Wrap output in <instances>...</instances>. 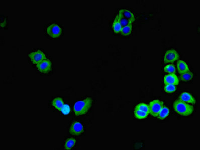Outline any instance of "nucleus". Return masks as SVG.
<instances>
[{
    "label": "nucleus",
    "instance_id": "15",
    "mask_svg": "<svg viewBox=\"0 0 200 150\" xmlns=\"http://www.w3.org/2000/svg\"><path fill=\"white\" fill-rule=\"evenodd\" d=\"M64 105V101L60 98H55L52 102V105L53 106V107L58 110L60 111Z\"/></svg>",
    "mask_w": 200,
    "mask_h": 150
},
{
    "label": "nucleus",
    "instance_id": "19",
    "mask_svg": "<svg viewBox=\"0 0 200 150\" xmlns=\"http://www.w3.org/2000/svg\"><path fill=\"white\" fill-rule=\"evenodd\" d=\"M76 141L74 138H69L67 139L65 142L64 147L66 150H70L75 146Z\"/></svg>",
    "mask_w": 200,
    "mask_h": 150
},
{
    "label": "nucleus",
    "instance_id": "10",
    "mask_svg": "<svg viewBox=\"0 0 200 150\" xmlns=\"http://www.w3.org/2000/svg\"><path fill=\"white\" fill-rule=\"evenodd\" d=\"M179 100L186 103H190L191 104H195L196 99L190 93L187 92H184L181 93L179 97Z\"/></svg>",
    "mask_w": 200,
    "mask_h": 150
},
{
    "label": "nucleus",
    "instance_id": "4",
    "mask_svg": "<svg viewBox=\"0 0 200 150\" xmlns=\"http://www.w3.org/2000/svg\"><path fill=\"white\" fill-rule=\"evenodd\" d=\"M29 57L31 62L35 64H37L46 59V55L45 54L40 50H38L34 52L31 53L29 54Z\"/></svg>",
    "mask_w": 200,
    "mask_h": 150
},
{
    "label": "nucleus",
    "instance_id": "5",
    "mask_svg": "<svg viewBox=\"0 0 200 150\" xmlns=\"http://www.w3.org/2000/svg\"><path fill=\"white\" fill-rule=\"evenodd\" d=\"M47 32L50 37L53 38H56L59 37L61 35L62 30L59 25L56 24H53L48 27Z\"/></svg>",
    "mask_w": 200,
    "mask_h": 150
},
{
    "label": "nucleus",
    "instance_id": "16",
    "mask_svg": "<svg viewBox=\"0 0 200 150\" xmlns=\"http://www.w3.org/2000/svg\"><path fill=\"white\" fill-rule=\"evenodd\" d=\"M149 114L139 110L134 109V116L138 119H144L148 117Z\"/></svg>",
    "mask_w": 200,
    "mask_h": 150
},
{
    "label": "nucleus",
    "instance_id": "7",
    "mask_svg": "<svg viewBox=\"0 0 200 150\" xmlns=\"http://www.w3.org/2000/svg\"><path fill=\"white\" fill-rule=\"evenodd\" d=\"M84 131V126L79 122H75L71 124L69 127V133L73 135H80Z\"/></svg>",
    "mask_w": 200,
    "mask_h": 150
},
{
    "label": "nucleus",
    "instance_id": "17",
    "mask_svg": "<svg viewBox=\"0 0 200 150\" xmlns=\"http://www.w3.org/2000/svg\"><path fill=\"white\" fill-rule=\"evenodd\" d=\"M133 23V22H131L128 25L122 27L121 31V33L122 35L125 36H129L130 35L131 33L132 30Z\"/></svg>",
    "mask_w": 200,
    "mask_h": 150
},
{
    "label": "nucleus",
    "instance_id": "22",
    "mask_svg": "<svg viewBox=\"0 0 200 150\" xmlns=\"http://www.w3.org/2000/svg\"><path fill=\"white\" fill-rule=\"evenodd\" d=\"M165 92L168 93H173L175 92L176 89V87L175 85L171 84L165 85L164 88Z\"/></svg>",
    "mask_w": 200,
    "mask_h": 150
},
{
    "label": "nucleus",
    "instance_id": "12",
    "mask_svg": "<svg viewBox=\"0 0 200 150\" xmlns=\"http://www.w3.org/2000/svg\"><path fill=\"white\" fill-rule=\"evenodd\" d=\"M119 15H121L123 17L125 18L128 20L131 21L133 22L135 21V17L134 14L131 12H130L127 9H122L119 12Z\"/></svg>",
    "mask_w": 200,
    "mask_h": 150
},
{
    "label": "nucleus",
    "instance_id": "3",
    "mask_svg": "<svg viewBox=\"0 0 200 150\" xmlns=\"http://www.w3.org/2000/svg\"><path fill=\"white\" fill-rule=\"evenodd\" d=\"M148 106L149 114L154 117H158L159 113L164 106V103L159 100H154L150 102Z\"/></svg>",
    "mask_w": 200,
    "mask_h": 150
},
{
    "label": "nucleus",
    "instance_id": "8",
    "mask_svg": "<svg viewBox=\"0 0 200 150\" xmlns=\"http://www.w3.org/2000/svg\"><path fill=\"white\" fill-rule=\"evenodd\" d=\"M51 62L48 59H45L37 64L38 70L42 73H48L51 70Z\"/></svg>",
    "mask_w": 200,
    "mask_h": 150
},
{
    "label": "nucleus",
    "instance_id": "1",
    "mask_svg": "<svg viewBox=\"0 0 200 150\" xmlns=\"http://www.w3.org/2000/svg\"><path fill=\"white\" fill-rule=\"evenodd\" d=\"M93 99L91 98H86L83 100L79 101L75 104L74 111L76 116L84 115L88 113L91 107Z\"/></svg>",
    "mask_w": 200,
    "mask_h": 150
},
{
    "label": "nucleus",
    "instance_id": "6",
    "mask_svg": "<svg viewBox=\"0 0 200 150\" xmlns=\"http://www.w3.org/2000/svg\"><path fill=\"white\" fill-rule=\"evenodd\" d=\"M180 58L179 54L174 49L169 50L165 53L164 56V61L165 63H174Z\"/></svg>",
    "mask_w": 200,
    "mask_h": 150
},
{
    "label": "nucleus",
    "instance_id": "23",
    "mask_svg": "<svg viewBox=\"0 0 200 150\" xmlns=\"http://www.w3.org/2000/svg\"><path fill=\"white\" fill-rule=\"evenodd\" d=\"M60 111L63 114L68 115L70 112V108L69 105L64 104Z\"/></svg>",
    "mask_w": 200,
    "mask_h": 150
},
{
    "label": "nucleus",
    "instance_id": "18",
    "mask_svg": "<svg viewBox=\"0 0 200 150\" xmlns=\"http://www.w3.org/2000/svg\"><path fill=\"white\" fill-rule=\"evenodd\" d=\"M193 76H194L193 74L190 71H189L181 74V75L180 76V79L181 81L188 82V81H190L193 78Z\"/></svg>",
    "mask_w": 200,
    "mask_h": 150
},
{
    "label": "nucleus",
    "instance_id": "13",
    "mask_svg": "<svg viewBox=\"0 0 200 150\" xmlns=\"http://www.w3.org/2000/svg\"><path fill=\"white\" fill-rule=\"evenodd\" d=\"M112 28L115 33H119L121 32L122 27L120 23V18L118 15H117L114 19V22L113 23Z\"/></svg>",
    "mask_w": 200,
    "mask_h": 150
},
{
    "label": "nucleus",
    "instance_id": "20",
    "mask_svg": "<svg viewBox=\"0 0 200 150\" xmlns=\"http://www.w3.org/2000/svg\"><path fill=\"white\" fill-rule=\"evenodd\" d=\"M134 109L139 110L149 114V106L145 103H140L135 106Z\"/></svg>",
    "mask_w": 200,
    "mask_h": 150
},
{
    "label": "nucleus",
    "instance_id": "2",
    "mask_svg": "<svg viewBox=\"0 0 200 150\" xmlns=\"http://www.w3.org/2000/svg\"><path fill=\"white\" fill-rule=\"evenodd\" d=\"M173 108L175 112L184 116L190 115L193 113L194 110L193 106L179 100H177L174 102Z\"/></svg>",
    "mask_w": 200,
    "mask_h": 150
},
{
    "label": "nucleus",
    "instance_id": "11",
    "mask_svg": "<svg viewBox=\"0 0 200 150\" xmlns=\"http://www.w3.org/2000/svg\"><path fill=\"white\" fill-rule=\"evenodd\" d=\"M177 69L179 74L181 75L189 72L190 69L187 64L185 61H179L177 63Z\"/></svg>",
    "mask_w": 200,
    "mask_h": 150
},
{
    "label": "nucleus",
    "instance_id": "21",
    "mask_svg": "<svg viewBox=\"0 0 200 150\" xmlns=\"http://www.w3.org/2000/svg\"><path fill=\"white\" fill-rule=\"evenodd\" d=\"M164 71L168 73L175 74L176 71V69L174 65L169 64L164 67Z\"/></svg>",
    "mask_w": 200,
    "mask_h": 150
},
{
    "label": "nucleus",
    "instance_id": "24",
    "mask_svg": "<svg viewBox=\"0 0 200 150\" xmlns=\"http://www.w3.org/2000/svg\"><path fill=\"white\" fill-rule=\"evenodd\" d=\"M118 15H119V18H120V23H121V24L122 27H123L124 26H126L127 25H128V24L130 23V22H132L131 21H130V20L126 19L125 18L123 17L122 16L119 15V14H118Z\"/></svg>",
    "mask_w": 200,
    "mask_h": 150
},
{
    "label": "nucleus",
    "instance_id": "14",
    "mask_svg": "<svg viewBox=\"0 0 200 150\" xmlns=\"http://www.w3.org/2000/svg\"><path fill=\"white\" fill-rule=\"evenodd\" d=\"M169 112L170 111L169 109V108L165 106H163V108L160 110V112L159 113L158 115V118L159 119L164 120L165 118L168 117L169 115Z\"/></svg>",
    "mask_w": 200,
    "mask_h": 150
},
{
    "label": "nucleus",
    "instance_id": "9",
    "mask_svg": "<svg viewBox=\"0 0 200 150\" xmlns=\"http://www.w3.org/2000/svg\"><path fill=\"white\" fill-rule=\"evenodd\" d=\"M164 84H171L178 85L179 83V79L175 74H169L164 78Z\"/></svg>",
    "mask_w": 200,
    "mask_h": 150
}]
</instances>
